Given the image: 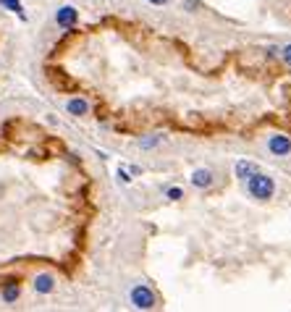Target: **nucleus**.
<instances>
[{"mask_svg": "<svg viewBox=\"0 0 291 312\" xmlns=\"http://www.w3.org/2000/svg\"><path fill=\"white\" fill-rule=\"evenodd\" d=\"M8 11H13V13H19V16L24 19V8H21V0H0Z\"/></svg>", "mask_w": 291, "mask_h": 312, "instance_id": "nucleus-10", "label": "nucleus"}, {"mask_svg": "<svg viewBox=\"0 0 291 312\" xmlns=\"http://www.w3.org/2000/svg\"><path fill=\"white\" fill-rule=\"evenodd\" d=\"M165 197H168V199H181V197H184V192L178 189V186H171V189L165 192Z\"/></svg>", "mask_w": 291, "mask_h": 312, "instance_id": "nucleus-11", "label": "nucleus"}, {"mask_svg": "<svg viewBox=\"0 0 291 312\" xmlns=\"http://www.w3.org/2000/svg\"><path fill=\"white\" fill-rule=\"evenodd\" d=\"M34 289H37L40 294H50V291L55 289V281H53V275H48V273L37 275V278H34Z\"/></svg>", "mask_w": 291, "mask_h": 312, "instance_id": "nucleus-7", "label": "nucleus"}, {"mask_svg": "<svg viewBox=\"0 0 291 312\" xmlns=\"http://www.w3.org/2000/svg\"><path fill=\"white\" fill-rule=\"evenodd\" d=\"M118 179H121V181H124V184H129V181H131V179H129V174H126V170H124V168H121V170H118Z\"/></svg>", "mask_w": 291, "mask_h": 312, "instance_id": "nucleus-15", "label": "nucleus"}, {"mask_svg": "<svg viewBox=\"0 0 291 312\" xmlns=\"http://www.w3.org/2000/svg\"><path fill=\"white\" fill-rule=\"evenodd\" d=\"M268 150H270L273 155H278V158H283V155H288V152H291V139H288V136H283V134H275V136H270Z\"/></svg>", "mask_w": 291, "mask_h": 312, "instance_id": "nucleus-3", "label": "nucleus"}, {"mask_svg": "<svg viewBox=\"0 0 291 312\" xmlns=\"http://www.w3.org/2000/svg\"><path fill=\"white\" fill-rule=\"evenodd\" d=\"M147 3H152V6H165L168 0H147Z\"/></svg>", "mask_w": 291, "mask_h": 312, "instance_id": "nucleus-16", "label": "nucleus"}, {"mask_svg": "<svg viewBox=\"0 0 291 312\" xmlns=\"http://www.w3.org/2000/svg\"><path fill=\"white\" fill-rule=\"evenodd\" d=\"M184 6H187V11H194L200 8V0H184Z\"/></svg>", "mask_w": 291, "mask_h": 312, "instance_id": "nucleus-14", "label": "nucleus"}, {"mask_svg": "<svg viewBox=\"0 0 291 312\" xmlns=\"http://www.w3.org/2000/svg\"><path fill=\"white\" fill-rule=\"evenodd\" d=\"M212 170H207V168H197L194 174H192V184L197 186V189H207V186L212 184Z\"/></svg>", "mask_w": 291, "mask_h": 312, "instance_id": "nucleus-5", "label": "nucleus"}, {"mask_svg": "<svg viewBox=\"0 0 291 312\" xmlns=\"http://www.w3.org/2000/svg\"><path fill=\"white\" fill-rule=\"evenodd\" d=\"M257 163H249V160H239L236 163V179H241V181H247L252 174H257Z\"/></svg>", "mask_w": 291, "mask_h": 312, "instance_id": "nucleus-6", "label": "nucleus"}, {"mask_svg": "<svg viewBox=\"0 0 291 312\" xmlns=\"http://www.w3.org/2000/svg\"><path fill=\"white\" fill-rule=\"evenodd\" d=\"M247 192H249V197L252 199H260V202H268L273 194H275V181L270 179V176H265V174H252L247 181Z\"/></svg>", "mask_w": 291, "mask_h": 312, "instance_id": "nucleus-1", "label": "nucleus"}, {"mask_svg": "<svg viewBox=\"0 0 291 312\" xmlns=\"http://www.w3.org/2000/svg\"><path fill=\"white\" fill-rule=\"evenodd\" d=\"M281 55H283V60H286V63L291 66V45H286V48L281 50Z\"/></svg>", "mask_w": 291, "mask_h": 312, "instance_id": "nucleus-13", "label": "nucleus"}, {"mask_svg": "<svg viewBox=\"0 0 291 312\" xmlns=\"http://www.w3.org/2000/svg\"><path fill=\"white\" fill-rule=\"evenodd\" d=\"M131 304H134L136 309H152V307L158 304L155 291H152L150 286H144V284L134 286V289H131Z\"/></svg>", "mask_w": 291, "mask_h": 312, "instance_id": "nucleus-2", "label": "nucleus"}, {"mask_svg": "<svg viewBox=\"0 0 291 312\" xmlns=\"http://www.w3.org/2000/svg\"><path fill=\"white\" fill-rule=\"evenodd\" d=\"M66 108H68V113H71V116H84V113L89 111V105H87L82 97H74V100H68V105H66Z\"/></svg>", "mask_w": 291, "mask_h": 312, "instance_id": "nucleus-8", "label": "nucleus"}, {"mask_svg": "<svg viewBox=\"0 0 291 312\" xmlns=\"http://www.w3.org/2000/svg\"><path fill=\"white\" fill-rule=\"evenodd\" d=\"M139 145H142V150H150V147H155V145H160V139H158V136H152V139H142V142H139Z\"/></svg>", "mask_w": 291, "mask_h": 312, "instance_id": "nucleus-12", "label": "nucleus"}, {"mask_svg": "<svg viewBox=\"0 0 291 312\" xmlns=\"http://www.w3.org/2000/svg\"><path fill=\"white\" fill-rule=\"evenodd\" d=\"M19 286L16 284H11V286H6V291H3V302H16L19 299Z\"/></svg>", "mask_w": 291, "mask_h": 312, "instance_id": "nucleus-9", "label": "nucleus"}, {"mask_svg": "<svg viewBox=\"0 0 291 312\" xmlns=\"http://www.w3.org/2000/svg\"><path fill=\"white\" fill-rule=\"evenodd\" d=\"M76 19H79V11L71 8V6H63V8H60V11L55 13V21H58V26H63V29L74 26V24H76Z\"/></svg>", "mask_w": 291, "mask_h": 312, "instance_id": "nucleus-4", "label": "nucleus"}]
</instances>
